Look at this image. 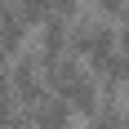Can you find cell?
I'll return each mask as SVG.
<instances>
[{
    "label": "cell",
    "mask_w": 129,
    "mask_h": 129,
    "mask_svg": "<svg viewBox=\"0 0 129 129\" xmlns=\"http://www.w3.org/2000/svg\"><path fill=\"white\" fill-rule=\"evenodd\" d=\"M45 89L53 98H62L80 116H89L93 107H98V80L89 76V67L80 62L76 53H62V58H49L45 62Z\"/></svg>",
    "instance_id": "obj_1"
},
{
    "label": "cell",
    "mask_w": 129,
    "mask_h": 129,
    "mask_svg": "<svg viewBox=\"0 0 129 129\" xmlns=\"http://www.w3.org/2000/svg\"><path fill=\"white\" fill-rule=\"evenodd\" d=\"M116 27L107 22V18H80V22H71V31H67V49L76 53L80 62H93L98 53L116 49Z\"/></svg>",
    "instance_id": "obj_2"
},
{
    "label": "cell",
    "mask_w": 129,
    "mask_h": 129,
    "mask_svg": "<svg viewBox=\"0 0 129 129\" xmlns=\"http://www.w3.org/2000/svg\"><path fill=\"white\" fill-rule=\"evenodd\" d=\"M9 85H13V98L22 107H31L45 93V62H40V53L36 49H27V53H18V58H9Z\"/></svg>",
    "instance_id": "obj_3"
},
{
    "label": "cell",
    "mask_w": 129,
    "mask_h": 129,
    "mask_svg": "<svg viewBox=\"0 0 129 129\" xmlns=\"http://www.w3.org/2000/svg\"><path fill=\"white\" fill-rule=\"evenodd\" d=\"M36 31H40V36H36V53H40V62L71 53V49H67V31H71V22H67V18H45Z\"/></svg>",
    "instance_id": "obj_4"
},
{
    "label": "cell",
    "mask_w": 129,
    "mask_h": 129,
    "mask_svg": "<svg viewBox=\"0 0 129 129\" xmlns=\"http://www.w3.org/2000/svg\"><path fill=\"white\" fill-rule=\"evenodd\" d=\"M27 36H31L27 18H22L18 9H13L9 0H5V5H0V45H5V53L13 58V53H18V49L27 45Z\"/></svg>",
    "instance_id": "obj_5"
},
{
    "label": "cell",
    "mask_w": 129,
    "mask_h": 129,
    "mask_svg": "<svg viewBox=\"0 0 129 129\" xmlns=\"http://www.w3.org/2000/svg\"><path fill=\"white\" fill-rule=\"evenodd\" d=\"M89 116H93V120H89L85 129H125V111L116 107V98H98V107H93Z\"/></svg>",
    "instance_id": "obj_6"
},
{
    "label": "cell",
    "mask_w": 129,
    "mask_h": 129,
    "mask_svg": "<svg viewBox=\"0 0 129 129\" xmlns=\"http://www.w3.org/2000/svg\"><path fill=\"white\" fill-rule=\"evenodd\" d=\"M116 53H120V89H129V31L116 36Z\"/></svg>",
    "instance_id": "obj_7"
},
{
    "label": "cell",
    "mask_w": 129,
    "mask_h": 129,
    "mask_svg": "<svg viewBox=\"0 0 129 129\" xmlns=\"http://www.w3.org/2000/svg\"><path fill=\"white\" fill-rule=\"evenodd\" d=\"M45 5H49V18H67V22H71L76 9H80V0H45Z\"/></svg>",
    "instance_id": "obj_8"
},
{
    "label": "cell",
    "mask_w": 129,
    "mask_h": 129,
    "mask_svg": "<svg viewBox=\"0 0 129 129\" xmlns=\"http://www.w3.org/2000/svg\"><path fill=\"white\" fill-rule=\"evenodd\" d=\"M120 5L125 0H98V9H107V13H120Z\"/></svg>",
    "instance_id": "obj_9"
},
{
    "label": "cell",
    "mask_w": 129,
    "mask_h": 129,
    "mask_svg": "<svg viewBox=\"0 0 129 129\" xmlns=\"http://www.w3.org/2000/svg\"><path fill=\"white\" fill-rule=\"evenodd\" d=\"M116 18H120V31H129V0L120 5V13H116Z\"/></svg>",
    "instance_id": "obj_10"
},
{
    "label": "cell",
    "mask_w": 129,
    "mask_h": 129,
    "mask_svg": "<svg viewBox=\"0 0 129 129\" xmlns=\"http://www.w3.org/2000/svg\"><path fill=\"white\" fill-rule=\"evenodd\" d=\"M40 129H71V120H58V125H40Z\"/></svg>",
    "instance_id": "obj_11"
},
{
    "label": "cell",
    "mask_w": 129,
    "mask_h": 129,
    "mask_svg": "<svg viewBox=\"0 0 129 129\" xmlns=\"http://www.w3.org/2000/svg\"><path fill=\"white\" fill-rule=\"evenodd\" d=\"M125 129H129V111H125Z\"/></svg>",
    "instance_id": "obj_12"
},
{
    "label": "cell",
    "mask_w": 129,
    "mask_h": 129,
    "mask_svg": "<svg viewBox=\"0 0 129 129\" xmlns=\"http://www.w3.org/2000/svg\"><path fill=\"white\" fill-rule=\"evenodd\" d=\"M0 5H5V0H0Z\"/></svg>",
    "instance_id": "obj_13"
}]
</instances>
